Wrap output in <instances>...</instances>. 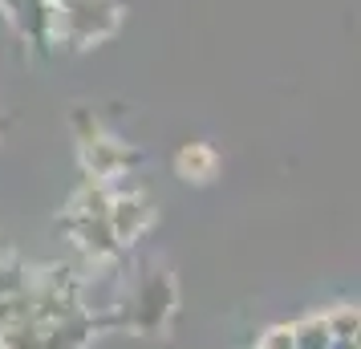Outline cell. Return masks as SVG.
<instances>
[{
	"mask_svg": "<svg viewBox=\"0 0 361 349\" xmlns=\"http://www.w3.org/2000/svg\"><path fill=\"white\" fill-rule=\"evenodd\" d=\"M106 224H110V232H114L118 244H130V240H138V235L147 232V224H150V203L138 200V195H118V200H110Z\"/></svg>",
	"mask_w": 361,
	"mask_h": 349,
	"instance_id": "1",
	"label": "cell"
},
{
	"mask_svg": "<svg viewBox=\"0 0 361 349\" xmlns=\"http://www.w3.org/2000/svg\"><path fill=\"white\" fill-rule=\"evenodd\" d=\"M175 171H179L183 179L207 183L215 171H219V159H215V150H212V147H203V142H187V147L175 154Z\"/></svg>",
	"mask_w": 361,
	"mask_h": 349,
	"instance_id": "2",
	"label": "cell"
},
{
	"mask_svg": "<svg viewBox=\"0 0 361 349\" xmlns=\"http://www.w3.org/2000/svg\"><path fill=\"white\" fill-rule=\"evenodd\" d=\"M69 228H73L78 244H82L90 256H110V252L118 248V240H114V232H110L106 219H73Z\"/></svg>",
	"mask_w": 361,
	"mask_h": 349,
	"instance_id": "3",
	"label": "cell"
},
{
	"mask_svg": "<svg viewBox=\"0 0 361 349\" xmlns=\"http://www.w3.org/2000/svg\"><path fill=\"white\" fill-rule=\"evenodd\" d=\"M130 163V150H122L118 142H106V138H98V142H85V166H94V175H118L122 166Z\"/></svg>",
	"mask_w": 361,
	"mask_h": 349,
	"instance_id": "4",
	"label": "cell"
},
{
	"mask_svg": "<svg viewBox=\"0 0 361 349\" xmlns=\"http://www.w3.org/2000/svg\"><path fill=\"white\" fill-rule=\"evenodd\" d=\"M329 325L325 317H305L293 325V349H329Z\"/></svg>",
	"mask_w": 361,
	"mask_h": 349,
	"instance_id": "5",
	"label": "cell"
},
{
	"mask_svg": "<svg viewBox=\"0 0 361 349\" xmlns=\"http://www.w3.org/2000/svg\"><path fill=\"white\" fill-rule=\"evenodd\" d=\"M325 325H329V337H357V309L341 305L337 313L325 317Z\"/></svg>",
	"mask_w": 361,
	"mask_h": 349,
	"instance_id": "6",
	"label": "cell"
},
{
	"mask_svg": "<svg viewBox=\"0 0 361 349\" xmlns=\"http://www.w3.org/2000/svg\"><path fill=\"white\" fill-rule=\"evenodd\" d=\"M260 349H293V329L288 325H280V329H268L264 333Z\"/></svg>",
	"mask_w": 361,
	"mask_h": 349,
	"instance_id": "7",
	"label": "cell"
},
{
	"mask_svg": "<svg viewBox=\"0 0 361 349\" xmlns=\"http://www.w3.org/2000/svg\"><path fill=\"white\" fill-rule=\"evenodd\" d=\"M329 349H357V337H333Z\"/></svg>",
	"mask_w": 361,
	"mask_h": 349,
	"instance_id": "8",
	"label": "cell"
}]
</instances>
